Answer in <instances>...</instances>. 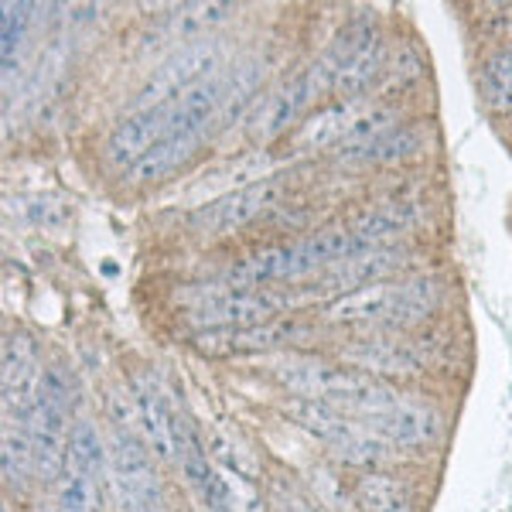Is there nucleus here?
<instances>
[{
	"instance_id": "nucleus-4",
	"label": "nucleus",
	"mask_w": 512,
	"mask_h": 512,
	"mask_svg": "<svg viewBox=\"0 0 512 512\" xmlns=\"http://www.w3.org/2000/svg\"><path fill=\"white\" fill-rule=\"evenodd\" d=\"M386 62L390 55L376 24L355 21L338 31L332 45L318 55V65L328 79V99H362L383 76Z\"/></svg>"
},
{
	"instance_id": "nucleus-16",
	"label": "nucleus",
	"mask_w": 512,
	"mask_h": 512,
	"mask_svg": "<svg viewBox=\"0 0 512 512\" xmlns=\"http://www.w3.org/2000/svg\"><path fill=\"white\" fill-rule=\"evenodd\" d=\"M168 130V106L158 110H134L130 117H123L113 134L106 137V164L110 168L134 171V164L151 151Z\"/></svg>"
},
{
	"instance_id": "nucleus-24",
	"label": "nucleus",
	"mask_w": 512,
	"mask_h": 512,
	"mask_svg": "<svg viewBox=\"0 0 512 512\" xmlns=\"http://www.w3.org/2000/svg\"><path fill=\"white\" fill-rule=\"evenodd\" d=\"M76 472L103 482L110 475V441H103V434L96 431L93 420H76L69 434V465Z\"/></svg>"
},
{
	"instance_id": "nucleus-29",
	"label": "nucleus",
	"mask_w": 512,
	"mask_h": 512,
	"mask_svg": "<svg viewBox=\"0 0 512 512\" xmlns=\"http://www.w3.org/2000/svg\"><path fill=\"white\" fill-rule=\"evenodd\" d=\"M267 499H270V512H321V509L311 506V502L304 499L301 492L291 489V485H284V482L270 485Z\"/></svg>"
},
{
	"instance_id": "nucleus-1",
	"label": "nucleus",
	"mask_w": 512,
	"mask_h": 512,
	"mask_svg": "<svg viewBox=\"0 0 512 512\" xmlns=\"http://www.w3.org/2000/svg\"><path fill=\"white\" fill-rule=\"evenodd\" d=\"M369 250L352 233V226H332L318 233L287 239L277 246H260L243 256H236L219 280L212 284V294L219 291H253V287H297L304 280H315L328 267L342 263L345 256Z\"/></svg>"
},
{
	"instance_id": "nucleus-17",
	"label": "nucleus",
	"mask_w": 512,
	"mask_h": 512,
	"mask_svg": "<svg viewBox=\"0 0 512 512\" xmlns=\"http://www.w3.org/2000/svg\"><path fill=\"white\" fill-rule=\"evenodd\" d=\"M229 18H236V4H181L164 11V18L158 21L151 35V45H171V52L181 45H192V41L212 38V31L219 24H226Z\"/></svg>"
},
{
	"instance_id": "nucleus-27",
	"label": "nucleus",
	"mask_w": 512,
	"mask_h": 512,
	"mask_svg": "<svg viewBox=\"0 0 512 512\" xmlns=\"http://www.w3.org/2000/svg\"><path fill=\"white\" fill-rule=\"evenodd\" d=\"M52 489H55L52 502L62 512H99V482L76 472V468H65Z\"/></svg>"
},
{
	"instance_id": "nucleus-5",
	"label": "nucleus",
	"mask_w": 512,
	"mask_h": 512,
	"mask_svg": "<svg viewBox=\"0 0 512 512\" xmlns=\"http://www.w3.org/2000/svg\"><path fill=\"white\" fill-rule=\"evenodd\" d=\"M229 45L222 38H202L192 45H181L175 52H168L158 69L144 79V86L134 96V110H158V106H171L181 99L188 89H195L198 82L212 79L216 72L226 69Z\"/></svg>"
},
{
	"instance_id": "nucleus-20",
	"label": "nucleus",
	"mask_w": 512,
	"mask_h": 512,
	"mask_svg": "<svg viewBox=\"0 0 512 512\" xmlns=\"http://www.w3.org/2000/svg\"><path fill=\"white\" fill-rule=\"evenodd\" d=\"M277 171V158L270 151H250L243 158L222 164V171H216L212 178L202 181V195H209V202H216L222 195L243 192V188H253L260 181H270V175Z\"/></svg>"
},
{
	"instance_id": "nucleus-12",
	"label": "nucleus",
	"mask_w": 512,
	"mask_h": 512,
	"mask_svg": "<svg viewBox=\"0 0 512 512\" xmlns=\"http://www.w3.org/2000/svg\"><path fill=\"white\" fill-rule=\"evenodd\" d=\"M134 400H137V417H140V437L151 448L154 458L161 465H178V441H175V424H178V407L168 393L161 390V383L151 373L134 376Z\"/></svg>"
},
{
	"instance_id": "nucleus-11",
	"label": "nucleus",
	"mask_w": 512,
	"mask_h": 512,
	"mask_svg": "<svg viewBox=\"0 0 512 512\" xmlns=\"http://www.w3.org/2000/svg\"><path fill=\"white\" fill-rule=\"evenodd\" d=\"M338 359L362 373L379 379H403L420 376L427 369V349L400 335H359L352 342L338 345Z\"/></svg>"
},
{
	"instance_id": "nucleus-3",
	"label": "nucleus",
	"mask_w": 512,
	"mask_h": 512,
	"mask_svg": "<svg viewBox=\"0 0 512 512\" xmlns=\"http://www.w3.org/2000/svg\"><path fill=\"white\" fill-rule=\"evenodd\" d=\"M301 301H311L308 287H253V291H219L188 308L185 321L195 332H239L287 318Z\"/></svg>"
},
{
	"instance_id": "nucleus-13",
	"label": "nucleus",
	"mask_w": 512,
	"mask_h": 512,
	"mask_svg": "<svg viewBox=\"0 0 512 512\" xmlns=\"http://www.w3.org/2000/svg\"><path fill=\"white\" fill-rule=\"evenodd\" d=\"M369 103L373 99L362 96V99H328V103H321L315 113H308L304 117L301 127L291 134V147L294 151H342L345 144H349L355 123L362 120V113L369 110Z\"/></svg>"
},
{
	"instance_id": "nucleus-18",
	"label": "nucleus",
	"mask_w": 512,
	"mask_h": 512,
	"mask_svg": "<svg viewBox=\"0 0 512 512\" xmlns=\"http://www.w3.org/2000/svg\"><path fill=\"white\" fill-rule=\"evenodd\" d=\"M284 414L291 417L304 434H311L315 441L325 444L328 451H338L345 441H352V437L362 431L359 417L342 414V410L328 407V403L304 400V396H287Z\"/></svg>"
},
{
	"instance_id": "nucleus-19",
	"label": "nucleus",
	"mask_w": 512,
	"mask_h": 512,
	"mask_svg": "<svg viewBox=\"0 0 512 512\" xmlns=\"http://www.w3.org/2000/svg\"><path fill=\"white\" fill-rule=\"evenodd\" d=\"M229 76V89H226V103H222V117H219V130H226L229 123L236 120H250V113L260 103V86L263 76H267V65H263L260 55H246V59H236L233 65H226Z\"/></svg>"
},
{
	"instance_id": "nucleus-26",
	"label": "nucleus",
	"mask_w": 512,
	"mask_h": 512,
	"mask_svg": "<svg viewBox=\"0 0 512 512\" xmlns=\"http://www.w3.org/2000/svg\"><path fill=\"white\" fill-rule=\"evenodd\" d=\"M482 96L495 113H512V48H499L485 59Z\"/></svg>"
},
{
	"instance_id": "nucleus-9",
	"label": "nucleus",
	"mask_w": 512,
	"mask_h": 512,
	"mask_svg": "<svg viewBox=\"0 0 512 512\" xmlns=\"http://www.w3.org/2000/svg\"><path fill=\"white\" fill-rule=\"evenodd\" d=\"M284 198H287V185L270 178L253 188H243V192L222 195L216 202L198 205L192 216H188V226H192L198 236H229V233H236V229H246L256 219L270 216Z\"/></svg>"
},
{
	"instance_id": "nucleus-31",
	"label": "nucleus",
	"mask_w": 512,
	"mask_h": 512,
	"mask_svg": "<svg viewBox=\"0 0 512 512\" xmlns=\"http://www.w3.org/2000/svg\"><path fill=\"white\" fill-rule=\"evenodd\" d=\"M321 512H328V509H321Z\"/></svg>"
},
{
	"instance_id": "nucleus-30",
	"label": "nucleus",
	"mask_w": 512,
	"mask_h": 512,
	"mask_svg": "<svg viewBox=\"0 0 512 512\" xmlns=\"http://www.w3.org/2000/svg\"><path fill=\"white\" fill-rule=\"evenodd\" d=\"M4 512H11V506H7V502H4Z\"/></svg>"
},
{
	"instance_id": "nucleus-22",
	"label": "nucleus",
	"mask_w": 512,
	"mask_h": 512,
	"mask_svg": "<svg viewBox=\"0 0 512 512\" xmlns=\"http://www.w3.org/2000/svg\"><path fill=\"white\" fill-rule=\"evenodd\" d=\"M417 219H420V209L414 202L379 205V209H369L366 216H359L352 222V233L362 239V246L400 243L403 233L417 226Z\"/></svg>"
},
{
	"instance_id": "nucleus-15",
	"label": "nucleus",
	"mask_w": 512,
	"mask_h": 512,
	"mask_svg": "<svg viewBox=\"0 0 512 512\" xmlns=\"http://www.w3.org/2000/svg\"><path fill=\"white\" fill-rule=\"evenodd\" d=\"M311 325L301 318H277L267 321V325H253V328H239V332H209L198 335L195 345L202 352L212 355H260V352H274L284 349V345H294L301 338H308Z\"/></svg>"
},
{
	"instance_id": "nucleus-2",
	"label": "nucleus",
	"mask_w": 512,
	"mask_h": 512,
	"mask_svg": "<svg viewBox=\"0 0 512 512\" xmlns=\"http://www.w3.org/2000/svg\"><path fill=\"white\" fill-rule=\"evenodd\" d=\"M270 373L291 396L318 400L328 407L342 410L349 417H369L379 410L400 403L403 396L393 390L386 379L373 373H362L345 362H328L318 355H287V359L270 362Z\"/></svg>"
},
{
	"instance_id": "nucleus-21",
	"label": "nucleus",
	"mask_w": 512,
	"mask_h": 512,
	"mask_svg": "<svg viewBox=\"0 0 512 512\" xmlns=\"http://www.w3.org/2000/svg\"><path fill=\"white\" fill-rule=\"evenodd\" d=\"M424 147V130L410 127V123H400V127L386 130V134L373 137L369 144L349 147V151L335 154L338 161H349V164H396V161H407Z\"/></svg>"
},
{
	"instance_id": "nucleus-8",
	"label": "nucleus",
	"mask_w": 512,
	"mask_h": 512,
	"mask_svg": "<svg viewBox=\"0 0 512 512\" xmlns=\"http://www.w3.org/2000/svg\"><path fill=\"white\" fill-rule=\"evenodd\" d=\"M417 260V250L400 243H386V246H369V250H359L352 256H345L342 263L328 267L325 274L311 280V297H335L349 294V291H359V287H369V284H383V280H396V277H407L410 267Z\"/></svg>"
},
{
	"instance_id": "nucleus-25",
	"label": "nucleus",
	"mask_w": 512,
	"mask_h": 512,
	"mask_svg": "<svg viewBox=\"0 0 512 512\" xmlns=\"http://www.w3.org/2000/svg\"><path fill=\"white\" fill-rule=\"evenodd\" d=\"M0 465H4V482L14 485V489H24V485L35 478V451H31V437L24 427H18V424L4 427Z\"/></svg>"
},
{
	"instance_id": "nucleus-28",
	"label": "nucleus",
	"mask_w": 512,
	"mask_h": 512,
	"mask_svg": "<svg viewBox=\"0 0 512 512\" xmlns=\"http://www.w3.org/2000/svg\"><path fill=\"white\" fill-rule=\"evenodd\" d=\"M31 18H35V7L31 4H7L0 11V21H4V82L11 79V69L21 62V48H24V38H28V28H31Z\"/></svg>"
},
{
	"instance_id": "nucleus-7",
	"label": "nucleus",
	"mask_w": 512,
	"mask_h": 512,
	"mask_svg": "<svg viewBox=\"0 0 512 512\" xmlns=\"http://www.w3.org/2000/svg\"><path fill=\"white\" fill-rule=\"evenodd\" d=\"M110 489L117 495L120 512H164V489L158 468L151 461V448L140 434L117 431L110 434Z\"/></svg>"
},
{
	"instance_id": "nucleus-6",
	"label": "nucleus",
	"mask_w": 512,
	"mask_h": 512,
	"mask_svg": "<svg viewBox=\"0 0 512 512\" xmlns=\"http://www.w3.org/2000/svg\"><path fill=\"white\" fill-rule=\"evenodd\" d=\"M321 103H328V79L315 59L308 69L294 72L291 79L274 86L256 103V110L250 113V120H246V130H250L253 140L267 144V140L284 137L287 130L294 134L304 123V117L315 113Z\"/></svg>"
},
{
	"instance_id": "nucleus-14",
	"label": "nucleus",
	"mask_w": 512,
	"mask_h": 512,
	"mask_svg": "<svg viewBox=\"0 0 512 512\" xmlns=\"http://www.w3.org/2000/svg\"><path fill=\"white\" fill-rule=\"evenodd\" d=\"M362 424L373 434L383 437L386 444L400 448H431V444L441 441L444 434V417L437 414L434 407H424V403H393V407L379 410V414L362 417Z\"/></svg>"
},
{
	"instance_id": "nucleus-23",
	"label": "nucleus",
	"mask_w": 512,
	"mask_h": 512,
	"mask_svg": "<svg viewBox=\"0 0 512 512\" xmlns=\"http://www.w3.org/2000/svg\"><path fill=\"white\" fill-rule=\"evenodd\" d=\"M352 502L359 512H417L403 482L390 472H362L355 478Z\"/></svg>"
},
{
	"instance_id": "nucleus-10",
	"label": "nucleus",
	"mask_w": 512,
	"mask_h": 512,
	"mask_svg": "<svg viewBox=\"0 0 512 512\" xmlns=\"http://www.w3.org/2000/svg\"><path fill=\"white\" fill-rule=\"evenodd\" d=\"M41 352L38 342L24 328H11L4 335V362H0V383H4V410L14 424L24 427L35 414L41 390Z\"/></svg>"
}]
</instances>
